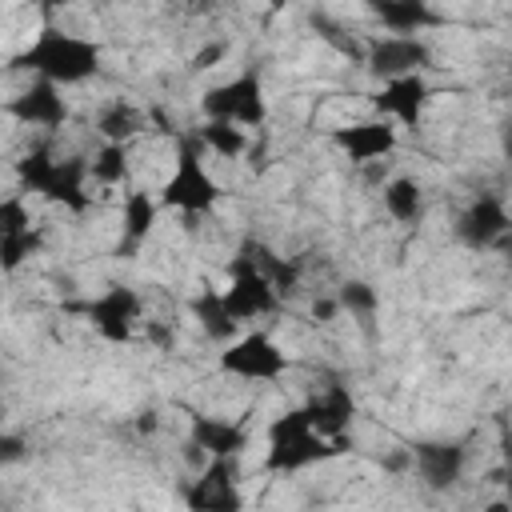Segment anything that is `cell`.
Instances as JSON below:
<instances>
[{
  "label": "cell",
  "mask_w": 512,
  "mask_h": 512,
  "mask_svg": "<svg viewBox=\"0 0 512 512\" xmlns=\"http://www.w3.org/2000/svg\"><path fill=\"white\" fill-rule=\"evenodd\" d=\"M336 304H340V312H352V316L368 320V316L376 312L380 296H376V288H372V284H364V280H348V284L336 292Z\"/></svg>",
  "instance_id": "cell-26"
},
{
  "label": "cell",
  "mask_w": 512,
  "mask_h": 512,
  "mask_svg": "<svg viewBox=\"0 0 512 512\" xmlns=\"http://www.w3.org/2000/svg\"><path fill=\"white\" fill-rule=\"evenodd\" d=\"M192 140H196L204 152L220 156V160H236V156L248 152V132H244V128H232V124H212V120H204V128H200Z\"/></svg>",
  "instance_id": "cell-23"
},
{
  "label": "cell",
  "mask_w": 512,
  "mask_h": 512,
  "mask_svg": "<svg viewBox=\"0 0 512 512\" xmlns=\"http://www.w3.org/2000/svg\"><path fill=\"white\" fill-rule=\"evenodd\" d=\"M148 128V112L128 100H108L96 116V132L104 144H132Z\"/></svg>",
  "instance_id": "cell-20"
},
{
  "label": "cell",
  "mask_w": 512,
  "mask_h": 512,
  "mask_svg": "<svg viewBox=\"0 0 512 512\" xmlns=\"http://www.w3.org/2000/svg\"><path fill=\"white\" fill-rule=\"evenodd\" d=\"M40 244H44V236H40V228H32L24 196H4L0 200V268L16 272L28 256L40 252Z\"/></svg>",
  "instance_id": "cell-10"
},
{
  "label": "cell",
  "mask_w": 512,
  "mask_h": 512,
  "mask_svg": "<svg viewBox=\"0 0 512 512\" xmlns=\"http://www.w3.org/2000/svg\"><path fill=\"white\" fill-rule=\"evenodd\" d=\"M412 468L428 488L444 492L464 472V448H456V444H416L412 448Z\"/></svg>",
  "instance_id": "cell-18"
},
{
  "label": "cell",
  "mask_w": 512,
  "mask_h": 512,
  "mask_svg": "<svg viewBox=\"0 0 512 512\" xmlns=\"http://www.w3.org/2000/svg\"><path fill=\"white\" fill-rule=\"evenodd\" d=\"M508 232V208L500 196L484 192L480 200H472L456 224V236L468 244V248H492L500 236Z\"/></svg>",
  "instance_id": "cell-16"
},
{
  "label": "cell",
  "mask_w": 512,
  "mask_h": 512,
  "mask_svg": "<svg viewBox=\"0 0 512 512\" xmlns=\"http://www.w3.org/2000/svg\"><path fill=\"white\" fill-rule=\"evenodd\" d=\"M484 512H508V500H492Z\"/></svg>",
  "instance_id": "cell-28"
},
{
  "label": "cell",
  "mask_w": 512,
  "mask_h": 512,
  "mask_svg": "<svg viewBox=\"0 0 512 512\" xmlns=\"http://www.w3.org/2000/svg\"><path fill=\"white\" fill-rule=\"evenodd\" d=\"M8 116L20 120L24 128H40V132H52L68 120V100L56 84L48 80H32L28 88H20L12 100H8Z\"/></svg>",
  "instance_id": "cell-13"
},
{
  "label": "cell",
  "mask_w": 512,
  "mask_h": 512,
  "mask_svg": "<svg viewBox=\"0 0 512 512\" xmlns=\"http://www.w3.org/2000/svg\"><path fill=\"white\" fill-rule=\"evenodd\" d=\"M248 444L244 428L236 420H224V416H192V428H188V448L208 456V460H236L240 448Z\"/></svg>",
  "instance_id": "cell-17"
},
{
  "label": "cell",
  "mask_w": 512,
  "mask_h": 512,
  "mask_svg": "<svg viewBox=\"0 0 512 512\" xmlns=\"http://www.w3.org/2000/svg\"><path fill=\"white\" fill-rule=\"evenodd\" d=\"M216 200H220V188H216V180L208 176V168L200 160V144L184 136L180 152H176V164H172V176L160 188V204L176 208L184 216H204V212L216 208Z\"/></svg>",
  "instance_id": "cell-4"
},
{
  "label": "cell",
  "mask_w": 512,
  "mask_h": 512,
  "mask_svg": "<svg viewBox=\"0 0 512 512\" xmlns=\"http://www.w3.org/2000/svg\"><path fill=\"white\" fill-rule=\"evenodd\" d=\"M84 312H88L92 328H96L108 344H124V340H132L136 328H140V320H144L140 292H136V288H124V284H112L108 292H100Z\"/></svg>",
  "instance_id": "cell-8"
},
{
  "label": "cell",
  "mask_w": 512,
  "mask_h": 512,
  "mask_svg": "<svg viewBox=\"0 0 512 512\" xmlns=\"http://www.w3.org/2000/svg\"><path fill=\"white\" fill-rule=\"evenodd\" d=\"M204 116L212 124H232V128H260L264 116H268V100H264V80L260 72H240L216 88L204 92L200 100Z\"/></svg>",
  "instance_id": "cell-5"
},
{
  "label": "cell",
  "mask_w": 512,
  "mask_h": 512,
  "mask_svg": "<svg viewBox=\"0 0 512 512\" xmlns=\"http://www.w3.org/2000/svg\"><path fill=\"white\" fill-rule=\"evenodd\" d=\"M16 176H20L24 192H36V196H44L52 204H64L68 212H84L92 204V196H88V164L80 156L56 160L48 148H36L16 164Z\"/></svg>",
  "instance_id": "cell-2"
},
{
  "label": "cell",
  "mask_w": 512,
  "mask_h": 512,
  "mask_svg": "<svg viewBox=\"0 0 512 512\" xmlns=\"http://www.w3.org/2000/svg\"><path fill=\"white\" fill-rule=\"evenodd\" d=\"M192 316L200 320L204 336H208V340H216V344H228V340L236 336V328H240V324L228 316L220 288H204L200 296H192Z\"/></svg>",
  "instance_id": "cell-21"
},
{
  "label": "cell",
  "mask_w": 512,
  "mask_h": 512,
  "mask_svg": "<svg viewBox=\"0 0 512 512\" xmlns=\"http://www.w3.org/2000/svg\"><path fill=\"white\" fill-rule=\"evenodd\" d=\"M336 312H340L336 296H332V300H316V304H312V316H316V320H332Z\"/></svg>",
  "instance_id": "cell-27"
},
{
  "label": "cell",
  "mask_w": 512,
  "mask_h": 512,
  "mask_svg": "<svg viewBox=\"0 0 512 512\" xmlns=\"http://www.w3.org/2000/svg\"><path fill=\"white\" fill-rule=\"evenodd\" d=\"M188 512H240L244 492L236 480V460H208L200 476L184 488Z\"/></svg>",
  "instance_id": "cell-9"
},
{
  "label": "cell",
  "mask_w": 512,
  "mask_h": 512,
  "mask_svg": "<svg viewBox=\"0 0 512 512\" xmlns=\"http://www.w3.org/2000/svg\"><path fill=\"white\" fill-rule=\"evenodd\" d=\"M220 296H224V308H228V316L236 324L260 320V316H268V312L280 308V292L272 288V280L260 276L240 252L232 260V268H228V288H220Z\"/></svg>",
  "instance_id": "cell-7"
},
{
  "label": "cell",
  "mask_w": 512,
  "mask_h": 512,
  "mask_svg": "<svg viewBox=\"0 0 512 512\" xmlns=\"http://www.w3.org/2000/svg\"><path fill=\"white\" fill-rule=\"evenodd\" d=\"M220 372L248 384H272L288 372V352L268 332H248L240 340H228V348L220 352Z\"/></svg>",
  "instance_id": "cell-6"
},
{
  "label": "cell",
  "mask_w": 512,
  "mask_h": 512,
  "mask_svg": "<svg viewBox=\"0 0 512 512\" xmlns=\"http://www.w3.org/2000/svg\"><path fill=\"white\" fill-rule=\"evenodd\" d=\"M428 100H432V92H428V80H424V72H412V76H396V80H384V88L372 96V104H376L380 120H388V124H400V128H420Z\"/></svg>",
  "instance_id": "cell-12"
},
{
  "label": "cell",
  "mask_w": 512,
  "mask_h": 512,
  "mask_svg": "<svg viewBox=\"0 0 512 512\" xmlns=\"http://www.w3.org/2000/svg\"><path fill=\"white\" fill-rule=\"evenodd\" d=\"M100 44L88 40V36H76V32H64V28H44L20 56L16 64L28 68L36 80H48L56 88H72V84H88L96 72H100Z\"/></svg>",
  "instance_id": "cell-1"
},
{
  "label": "cell",
  "mask_w": 512,
  "mask_h": 512,
  "mask_svg": "<svg viewBox=\"0 0 512 512\" xmlns=\"http://www.w3.org/2000/svg\"><path fill=\"white\" fill-rule=\"evenodd\" d=\"M84 164H88V180L120 184L128 176V144H100Z\"/></svg>",
  "instance_id": "cell-25"
},
{
  "label": "cell",
  "mask_w": 512,
  "mask_h": 512,
  "mask_svg": "<svg viewBox=\"0 0 512 512\" xmlns=\"http://www.w3.org/2000/svg\"><path fill=\"white\" fill-rule=\"evenodd\" d=\"M300 408H304L312 432L324 436V440H344V432H348V424L356 416V400H352V392L344 384H320L308 396V404H300Z\"/></svg>",
  "instance_id": "cell-14"
},
{
  "label": "cell",
  "mask_w": 512,
  "mask_h": 512,
  "mask_svg": "<svg viewBox=\"0 0 512 512\" xmlns=\"http://www.w3.org/2000/svg\"><path fill=\"white\" fill-rule=\"evenodd\" d=\"M336 452H344V440L316 436L304 408H288L284 416L268 424V452H264L268 472H300V468L332 460Z\"/></svg>",
  "instance_id": "cell-3"
},
{
  "label": "cell",
  "mask_w": 512,
  "mask_h": 512,
  "mask_svg": "<svg viewBox=\"0 0 512 512\" xmlns=\"http://www.w3.org/2000/svg\"><path fill=\"white\" fill-rule=\"evenodd\" d=\"M156 216H160V200L152 192H128L124 196V240L140 244L156 228Z\"/></svg>",
  "instance_id": "cell-24"
},
{
  "label": "cell",
  "mask_w": 512,
  "mask_h": 512,
  "mask_svg": "<svg viewBox=\"0 0 512 512\" xmlns=\"http://www.w3.org/2000/svg\"><path fill=\"white\" fill-rule=\"evenodd\" d=\"M368 12L384 24V36H420L436 20V12L424 0H380Z\"/></svg>",
  "instance_id": "cell-19"
},
{
  "label": "cell",
  "mask_w": 512,
  "mask_h": 512,
  "mask_svg": "<svg viewBox=\"0 0 512 512\" xmlns=\"http://www.w3.org/2000/svg\"><path fill=\"white\" fill-rule=\"evenodd\" d=\"M380 196H384V212H388L396 224H412V220H420V212H424V192H420V184H416L412 176H392Z\"/></svg>",
  "instance_id": "cell-22"
},
{
  "label": "cell",
  "mask_w": 512,
  "mask_h": 512,
  "mask_svg": "<svg viewBox=\"0 0 512 512\" xmlns=\"http://www.w3.org/2000/svg\"><path fill=\"white\" fill-rule=\"evenodd\" d=\"M432 60V48L420 40V36H376L368 44V72L380 76V80H396V76H412V72H424Z\"/></svg>",
  "instance_id": "cell-11"
},
{
  "label": "cell",
  "mask_w": 512,
  "mask_h": 512,
  "mask_svg": "<svg viewBox=\"0 0 512 512\" xmlns=\"http://www.w3.org/2000/svg\"><path fill=\"white\" fill-rule=\"evenodd\" d=\"M332 144L352 160V164H372L380 156H388L396 148V124L372 116V120H356L332 132Z\"/></svg>",
  "instance_id": "cell-15"
}]
</instances>
